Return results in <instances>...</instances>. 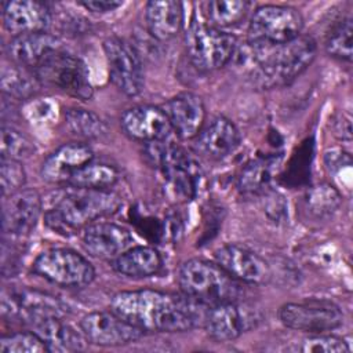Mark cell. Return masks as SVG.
I'll list each match as a JSON object with an SVG mask.
<instances>
[{"label":"cell","instance_id":"6da1fadb","mask_svg":"<svg viewBox=\"0 0 353 353\" xmlns=\"http://www.w3.org/2000/svg\"><path fill=\"white\" fill-rule=\"evenodd\" d=\"M110 309L142 331L182 332L203 325L208 306L185 294L138 290L113 295Z\"/></svg>","mask_w":353,"mask_h":353},{"label":"cell","instance_id":"7a4b0ae2","mask_svg":"<svg viewBox=\"0 0 353 353\" xmlns=\"http://www.w3.org/2000/svg\"><path fill=\"white\" fill-rule=\"evenodd\" d=\"M316 43L309 36H298L277 46L245 43L234 51L241 66L259 88H274L295 80L316 57Z\"/></svg>","mask_w":353,"mask_h":353},{"label":"cell","instance_id":"3957f363","mask_svg":"<svg viewBox=\"0 0 353 353\" xmlns=\"http://www.w3.org/2000/svg\"><path fill=\"white\" fill-rule=\"evenodd\" d=\"M120 205V196L109 189L70 186L46 211L44 221L54 232L70 236L99 218L116 212Z\"/></svg>","mask_w":353,"mask_h":353},{"label":"cell","instance_id":"277c9868","mask_svg":"<svg viewBox=\"0 0 353 353\" xmlns=\"http://www.w3.org/2000/svg\"><path fill=\"white\" fill-rule=\"evenodd\" d=\"M178 284L185 295L207 306L239 301L244 292L243 283L218 263L197 258L179 266Z\"/></svg>","mask_w":353,"mask_h":353},{"label":"cell","instance_id":"5b68a950","mask_svg":"<svg viewBox=\"0 0 353 353\" xmlns=\"http://www.w3.org/2000/svg\"><path fill=\"white\" fill-rule=\"evenodd\" d=\"M146 156L161 171L170 190L176 197L190 200L196 196L203 174L200 165L185 149L165 139L154 141L148 143Z\"/></svg>","mask_w":353,"mask_h":353},{"label":"cell","instance_id":"8992f818","mask_svg":"<svg viewBox=\"0 0 353 353\" xmlns=\"http://www.w3.org/2000/svg\"><path fill=\"white\" fill-rule=\"evenodd\" d=\"M40 83L57 87L58 90L87 101L92 97V85L85 63L63 46L50 52L34 69Z\"/></svg>","mask_w":353,"mask_h":353},{"label":"cell","instance_id":"52a82bcc","mask_svg":"<svg viewBox=\"0 0 353 353\" xmlns=\"http://www.w3.org/2000/svg\"><path fill=\"white\" fill-rule=\"evenodd\" d=\"M190 62L203 72L216 70L232 61L237 40L233 34L214 26L192 23L185 36Z\"/></svg>","mask_w":353,"mask_h":353},{"label":"cell","instance_id":"ba28073f","mask_svg":"<svg viewBox=\"0 0 353 353\" xmlns=\"http://www.w3.org/2000/svg\"><path fill=\"white\" fill-rule=\"evenodd\" d=\"M302 15L290 6L265 4L255 10L248 26V43L277 46L301 34Z\"/></svg>","mask_w":353,"mask_h":353},{"label":"cell","instance_id":"9c48e42d","mask_svg":"<svg viewBox=\"0 0 353 353\" xmlns=\"http://www.w3.org/2000/svg\"><path fill=\"white\" fill-rule=\"evenodd\" d=\"M33 270L62 287H83L95 277L92 265L70 248H51L41 252L33 263Z\"/></svg>","mask_w":353,"mask_h":353},{"label":"cell","instance_id":"30bf717a","mask_svg":"<svg viewBox=\"0 0 353 353\" xmlns=\"http://www.w3.org/2000/svg\"><path fill=\"white\" fill-rule=\"evenodd\" d=\"M279 317L285 327L312 334L335 330L343 321L339 306L327 299L285 303L280 307Z\"/></svg>","mask_w":353,"mask_h":353},{"label":"cell","instance_id":"8fae6325","mask_svg":"<svg viewBox=\"0 0 353 353\" xmlns=\"http://www.w3.org/2000/svg\"><path fill=\"white\" fill-rule=\"evenodd\" d=\"M261 319L258 309L239 299L208 306L203 327L214 341L226 342L255 328Z\"/></svg>","mask_w":353,"mask_h":353},{"label":"cell","instance_id":"7c38bea8","mask_svg":"<svg viewBox=\"0 0 353 353\" xmlns=\"http://www.w3.org/2000/svg\"><path fill=\"white\" fill-rule=\"evenodd\" d=\"M103 51L112 83L125 95H138L143 88V68L132 44L120 37H108Z\"/></svg>","mask_w":353,"mask_h":353},{"label":"cell","instance_id":"4fadbf2b","mask_svg":"<svg viewBox=\"0 0 353 353\" xmlns=\"http://www.w3.org/2000/svg\"><path fill=\"white\" fill-rule=\"evenodd\" d=\"M80 330L85 339L98 346H121L138 341L145 331L109 312H91L80 320Z\"/></svg>","mask_w":353,"mask_h":353},{"label":"cell","instance_id":"5bb4252c","mask_svg":"<svg viewBox=\"0 0 353 353\" xmlns=\"http://www.w3.org/2000/svg\"><path fill=\"white\" fill-rule=\"evenodd\" d=\"M214 256L221 268L241 283L263 284L270 277L268 262L247 247L228 244L218 248Z\"/></svg>","mask_w":353,"mask_h":353},{"label":"cell","instance_id":"9a60e30c","mask_svg":"<svg viewBox=\"0 0 353 353\" xmlns=\"http://www.w3.org/2000/svg\"><path fill=\"white\" fill-rule=\"evenodd\" d=\"M41 197L34 189H25L10 194L3 207V229L11 236H26L36 226L41 215Z\"/></svg>","mask_w":353,"mask_h":353},{"label":"cell","instance_id":"2e32d148","mask_svg":"<svg viewBox=\"0 0 353 353\" xmlns=\"http://www.w3.org/2000/svg\"><path fill=\"white\" fill-rule=\"evenodd\" d=\"M120 123L128 137L148 143L167 139L172 131L163 108L153 105H138L127 109Z\"/></svg>","mask_w":353,"mask_h":353},{"label":"cell","instance_id":"e0dca14e","mask_svg":"<svg viewBox=\"0 0 353 353\" xmlns=\"http://www.w3.org/2000/svg\"><path fill=\"white\" fill-rule=\"evenodd\" d=\"M51 19V10L43 1L12 0L3 4V23L14 37L44 32Z\"/></svg>","mask_w":353,"mask_h":353},{"label":"cell","instance_id":"ac0fdd59","mask_svg":"<svg viewBox=\"0 0 353 353\" xmlns=\"http://www.w3.org/2000/svg\"><path fill=\"white\" fill-rule=\"evenodd\" d=\"M130 232L113 222H92L84 228L83 245L99 259H116L131 247Z\"/></svg>","mask_w":353,"mask_h":353},{"label":"cell","instance_id":"d6986e66","mask_svg":"<svg viewBox=\"0 0 353 353\" xmlns=\"http://www.w3.org/2000/svg\"><path fill=\"white\" fill-rule=\"evenodd\" d=\"M172 131L182 139H192L200 132L205 119V108L200 97L192 92L175 95L163 106Z\"/></svg>","mask_w":353,"mask_h":353},{"label":"cell","instance_id":"ffe728a7","mask_svg":"<svg viewBox=\"0 0 353 353\" xmlns=\"http://www.w3.org/2000/svg\"><path fill=\"white\" fill-rule=\"evenodd\" d=\"M94 153L88 145L73 142L65 143L54 150L41 164V178L51 183L69 182L72 175L92 161Z\"/></svg>","mask_w":353,"mask_h":353},{"label":"cell","instance_id":"44dd1931","mask_svg":"<svg viewBox=\"0 0 353 353\" xmlns=\"http://www.w3.org/2000/svg\"><path fill=\"white\" fill-rule=\"evenodd\" d=\"M240 145L237 127L226 117L219 116L211 120L194 138L197 152L212 160H221L232 154Z\"/></svg>","mask_w":353,"mask_h":353},{"label":"cell","instance_id":"7402d4cb","mask_svg":"<svg viewBox=\"0 0 353 353\" xmlns=\"http://www.w3.org/2000/svg\"><path fill=\"white\" fill-rule=\"evenodd\" d=\"M48 352H77L85 347V336L62 320V316H44L29 324Z\"/></svg>","mask_w":353,"mask_h":353},{"label":"cell","instance_id":"603a6c76","mask_svg":"<svg viewBox=\"0 0 353 353\" xmlns=\"http://www.w3.org/2000/svg\"><path fill=\"white\" fill-rule=\"evenodd\" d=\"M63 44L58 37L47 32H40L12 37L7 47V51L15 65L33 72V69L50 52L61 48Z\"/></svg>","mask_w":353,"mask_h":353},{"label":"cell","instance_id":"cb8c5ba5","mask_svg":"<svg viewBox=\"0 0 353 353\" xmlns=\"http://www.w3.org/2000/svg\"><path fill=\"white\" fill-rule=\"evenodd\" d=\"M163 266L160 252L148 245L130 247L116 259H113V269L127 277L142 279L157 274Z\"/></svg>","mask_w":353,"mask_h":353},{"label":"cell","instance_id":"d4e9b609","mask_svg":"<svg viewBox=\"0 0 353 353\" xmlns=\"http://www.w3.org/2000/svg\"><path fill=\"white\" fill-rule=\"evenodd\" d=\"M182 4L174 0L149 1L146 4V25L150 34L159 40L174 37L182 26Z\"/></svg>","mask_w":353,"mask_h":353},{"label":"cell","instance_id":"484cf974","mask_svg":"<svg viewBox=\"0 0 353 353\" xmlns=\"http://www.w3.org/2000/svg\"><path fill=\"white\" fill-rule=\"evenodd\" d=\"M280 159L270 156L248 163L239 175L237 186L243 193H265L279 168Z\"/></svg>","mask_w":353,"mask_h":353},{"label":"cell","instance_id":"4316f807","mask_svg":"<svg viewBox=\"0 0 353 353\" xmlns=\"http://www.w3.org/2000/svg\"><path fill=\"white\" fill-rule=\"evenodd\" d=\"M117 179L119 171L113 165L90 161L72 175L68 185L90 189H109Z\"/></svg>","mask_w":353,"mask_h":353},{"label":"cell","instance_id":"83f0119b","mask_svg":"<svg viewBox=\"0 0 353 353\" xmlns=\"http://www.w3.org/2000/svg\"><path fill=\"white\" fill-rule=\"evenodd\" d=\"M245 0H214L207 4V15L211 26L225 28L237 23L248 11Z\"/></svg>","mask_w":353,"mask_h":353},{"label":"cell","instance_id":"f1b7e54d","mask_svg":"<svg viewBox=\"0 0 353 353\" xmlns=\"http://www.w3.org/2000/svg\"><path fill=\"white\" fill-rule=\"evenodd\" d=\"M352 36H353V23L350 17H345L336 21L325 37V50L330 55L350 61L352 59Z\"/></svg>","mask_w":353,"mask_h":353},{"label":"cell","instance_id":"f546056e","mask_svg":"<svg viewBox=\"0 0 353 353\" xmlns=\"http://www.w3.org/2000/svg\"><path fill=\"white\" fill-rule=\"evenodd\" d=\"M65 123L68 130L80 138H97L105 132V124L99 116L81 108L68 109Z\"/></svg>","mask_w":353,"mask_h":353},{"label":"cell","instance_id":"4dcf8cb0","mask_svg":"<svg viewBox=\"0 0 353 353\" xmlns=\"http://www.w3.org/2000/svg\"><path fill=\"white\" fill-rule=\"evenodd\" d=\"M39 83L40 81L33 72L18 65L4 70L1 77L3 90L10 95L18 97V98H26L34 94Z\"/></svg>","mask_w":353,"mask_h":353},{"label":"cell","instance_id":"1f68e13d","mask_svg":"<svg viewBox=\"0 0 353 353\" xmlns=\"http://www.w3.org/2000/svg\"><path fill=\"white\" fill-rule=\"evenodd\" d=\"M1 353H43L48 352L46 343L36 332H14L0 339Z\"/></svg>","mask_w":353,"mask_h":353},{"label":"cell","instance_id":"d6a6232c","mask_svg":"<svg viewBox=\"0 0 353 353\" xmlns=\"http://www.w3.org/2000/svg\"><path fill=\"white\" fill-rule=\"evenodd\" d=\"M306 204L310 212L316 215H327L338 208L341 204V196L334 186L321 183L310 189L306 197Z\"/></svg>","mask_w":353,"mask_h":353},{"label":"cell","instance_id":"836d02e7","mask_svg":"<svg viewBox=\"0 0 353 353\" xmlns=\"http://www.w3.org/2000/svg\"><path fill=\"white\" fill-rule=\"evenodd\" d=\"M33 150V143L19 131L11 127L1 130V157L19 160L30 156Z\"/></svg>","mask_w":353,"mask_h":353},{"label":"cell","instance_id":"e575fe53","mask_svg":"<svg viewBox=\"0 0 353 353\" xmlns=\"http://www.w3.org/2000/svg\"><path fill=\"white\" fill-rule=\"evenodd\" d=\"M26 174L19 160L1 157L0 163V182L4 197L21 190L25 185Z\"/></svg>","mask_w":353,"mask_h":353},{"label":"cell","instance_id":"d590c367","mask_svg":"<svg viewBox=\"0 0 353 353\" xmlns=\"http://www.w3.org/2000/svg\"><path fill=\"white\" fill-rule=\"evenodd\" d=\"M296 350L301 352H309V353H339V352H349L350 347L345 342V339L334 336V335H312L309 338H305Z\"/></svg>","mask_w":353,"mask_h":353},{"label":"cell","instance_id":"8d00e7d4","mask_svg":"<svg viewBox=\"0 0 353 353\" xmlns=\"http://www.w3.org/2000/svg\"><path fill=\"white\" fill-rule=\"evenodd\" d=\"M79 3L92 12H109L123 6V1L119 0H81Z\"/></svg>","mask_w":353,"mask_h":353}]
</instances>
